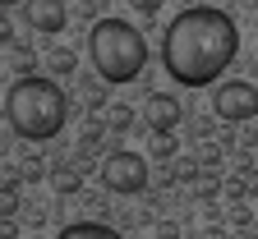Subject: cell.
<instances>
[{
  "mask_svg": "<svg viewBox=\"0 0 258 239\" xmlns=\"http://www.w3.org/2000/svg\"><path fill=\"white\" fill-rule=\"evenodd\" d=\"M10 64H14V74H19V78L37 74V51H32V46H10Z\"/></svg>",
  "mask_w": 258,
  "mask_h": 239,
  "instance_id": "cell-11",
  "label": "cell"
},
{
  "mask_svg": "<svg viewBox=\"0 0 258 239\" xmlns=\"http://www.w3.org/2000/svg\"><path fill=\"white\" fill-rule=\"evenodd\" d=\"M19 166H23V180H42V175H46V161H42V156H23Z\"/></svg>",
  "mask_w": 258,
  "mask_h": 239,
  "instance_id": "cell-15",
  "label": "cell"
},
{
  "mask_svg": "<svg viewBox=\"0 0 258 239\" xmlns=\"http://www.w3.org/2000/svg\"><path fill=\"white\" fill-rule=\"evenodd\" d=\"M148 156H157V161L180 156V138H175V133H152V138H148Z\"/></svg>",
  "mask_w": 258,
  "mask_h": 239,
  "instance_id": "cell-10",
  "label": "cell"
},
{
  "mask_svg": "<svg viewBox=\"0 0 258 239\" xmlns=\"http://www.w3.org/2000/svg\"><path fill=\"white\" fill-rule=\"evenodd\" d=\"M102 184L111 193H143L148 189V156L143 152H111L102 161Z\"/></svg>",
  "mask_w": 258,
  "mask_h": 239,
  "instance_id": "cell-5",
  "label": "cell"
},
{
  "mask_svg": "<svg viewBox=\"0 0 258 239\" xmlns=\"http://www.w3.org/2000/svg\"><path fill=\"white\" fill-rule=\"evenodd\" d=\"M129 124H134V111H129V106H111V115H106V129H129Z\"/></svg>",
  "mask_w": 258,
  "mask_h": 239,
  "instance_id": "cell-14",
  "label": "cell"
},
{
  "mask_svg": "<svg viewBox=\"0 0 258 239\" xmlns=\"http://www.w3.org/2000/svg\"><path fill=\"white\" fill-rule=\"evenodd\" d=\"M46 64H51V74H74L79 55H74L70 46H55V51H46Z\"/></svg>",
  "mask_w": 258,
  "mask_h": 239,
  "instance_id": "cell-12",
  "label": "cell"
},
{
  "mask_svg": "<svg viewBox=\"0 0 258 239\" xmlns=\"http://www.w3.org/2000/svg\"><path fill=\"white\" fill-rule=\"evenodd\" d=\"M143 120H148V133H175L184 120V106H180L175 92H152L148 106H143Z\"/></svg>",
  "mask_w": 258,
  "mask_h": 239,
  "instance_id": "cell-7",
  "label": "cell"
},
{
  "mask_svg": "<svg viewBox=\"0 0 258 239\" xmlns=\"http://www.w3.org/2000/svg\"><path fill=\"white\" fill-rule=\"evenodd\" d=\"M212 111H217V120H226V124L258 120V83H249V78H226V83H217Z\"/></svg>",
  "mask_w": 258,
  "mask_h": 239,
  "instance_id": "cell-4",
  "label": "cell"
},
{
  "mask_svg": "<svg viewBox=\"0 0 258 239\" xmlns=\"http://www.w3.org/2000/svg\"><path fill=\"white\" fill-rule=\"evenodd\" d=\"M10 37H14V28H10V19H0V46H10Z\"/></svg>",
  "mask_w": 258,
  "mask_h": 239,
  "instance_id": "cell-20",
  "label": "cell"
},
{
  "mask_svg": "<svg viewBox=\"0 0 258 239\" xmlns=\"http://www.w3.org/2000/svg\"><path fill=\"white\" fill-rule=\"evenodd\" d=\"M19 212V189L10 184V189H0V216H14Z\"/></svg>",
  "mask_w": 258,
  "mask_h": 239,
  "instance_id": "cell-16",
  "label": "cell"
},
{
  "mask_svg": "<svg viewBox=\"0 0 258 239\" xmlns=\"http://www.w3.org/2000/svg\"><path fill=\"white\" fill-rule=\"evenodd\" d=\"M129 10H134L139 19H152V14L161 10V0H129Z\"/></svg>",
  "mask_w": 258,
  "mask_h": 239,
  "instance_id": "cell-17",
  "label": "cell"
},
{
  "mask_svg": "<svg viewBox=\"0 0 258 239\" xmlns=\"http://www.w3.org/2000/svg\"><path fill=\"white\" fill-rule=\"evenodd\" d=\"M88 55H92V69L106 83H134L148 69V42L124 19H97L88 32Z\"/></svg>",
  "mask_w": 258,
  "mask_h": 239,
  "instance_id": "cell-3",
  "label": "cell"
},
{
  "mask_svg": "<svg viewBox=\"0 0 258 239\" xmlns=\"http://www.w3.org/2000/svg\"><path fill=\"white\" fill-rule=\"evenodd\" d=\"M171 180L194 184V180H199V161H194V156H171Z\"/></svg>",
  "mask_w": 258,
  "mask_h": 239,
  "instance_id": "cell-13",
  "label": "cell"
},
{
  "mask_svg": "<svg viewBox=\"0 0 258 239\" xmlns=\"http://www.w3.org/2000/svg\"><path fill=\"white\" fill-rule=\"evenodd\" d=\"M5 120H10V129L19 133V138L51 143L64 129V120H70V101H64L55 78L28 74V78H14V88L5 97Z\"/></svg>",
  "mask_w": 258,
  "mask_h": 239,
  "instance_id": "cell-2",
  "label": "cell"
},
{
  "mask_svg": "<svg viewBox=\"0 0 258 239\" xmlns=\"http://www.w3.org/2000/svg\"><path fill=\"white\" fill-rule=\"evenodd\" d=\"M217 193H221V184H217V175H212V180H199V198H203V202H212Z\"/></svg>",
  "mask_w": 258,
  "mask_h": 239,
  "instance_id": "cell-18",
  "label": "cell"
},
{
  "mask_svg": "<svg viewBox=\"0 0 258 239\" xmlns=\"http://www.w3.org/2000/svg\"><path fill=\"white\" fill-rule=\"evenodd\" d=\"M19 14H23V23L32 28V32H64V23H70V10H64V0H23L19 5Z\"/></svg>",
  "mask_w": 258,
  "mask_h": 239,
  "instance_id": "cell-6",
  "label": "cell"
},
{
  "mask_svg": "<svg viewBox=\"0 0 258 239\" xmlns=\"http://www.w3.org/2000/svg\"><path fill=\"white\" fill-rule=\"evenodd\" d=\"M55 239H124V234L111 230V225H102V221H74V225H64Z\"/></svg>",
  "mask_w": 258,
  "mask_h": 239,
  "instance_id": "cell-8",
  "label": "cell"
},
{
  "mask_svg": "<svg viewBox=\"0 0 258 239\" xmlns=\"http://www.w3.org/2000/svg\"><path fill=\"white\" fill-rule=\"evenodd\" d=\"M0 239H19V230H14V221H10V216H0Z\"/></svg>",
  "mask_w": 258,
  "mask_h": 239,
  "instance_id": "cell-19",
  "label": "cell"
},
{
  "mask_svg": "<svg viewBox=\"0 0 258 239\" xmlns=\"http://www.w3.org/2000/svg\"><path fill=\"white\" fill-rule=\"evenodd\" d=\"M14 5H23V0H0V10H14Z\"/></svg>",
  "mask_w": 258,
  "mask_h": 239,
  "instance_id": "cell-22",
  "label": "cell"
},
{
  "mask_svg": "<svg viewBox=\"0 0 258 239\" xmlns=\"http://www.w3.org/2000/svg\"><path fill=\"white\" fill-rule=\"evenodd\" d=\"M46 180H51L55 193H79V189H83V170H79V166H55Z\"/></svg>",
  "mask_w": 258,
  "mask_h": 239,
  "instance_id": "cell-9",
  "label": "cell"
},
{
  "mask_svg": "<svg viewBox=\"0 0 258 239\" xmlns=\"http://www.w3.org/2000/svg\"><path fill=\"white\" fill-rule=\"evenodd\" d=\"M240 55V28L217 5H189L161 32V64L180 88L217 83Z\"/></svg>",
  "mask_w": 258,
  "mask_h": 239,
  "instance_id": "cell-1",
  "label": "cell"
},
{
  "mask_svg": "<svg viewBox=\"0 0 258 239\" xmlns=\"http://www.w3.org/2000/svg\"><path fill=\"white\" fill-rule=\"evenodd\" d=\"M203 239H231V234H226V230H221V225H212V230H208V234H203Z\"/></svg>",
  "mask_w": 258,
  "mask_h": 239,
  "instance_id": "cell-21",
  "label": "cell"
}]
</instances>
